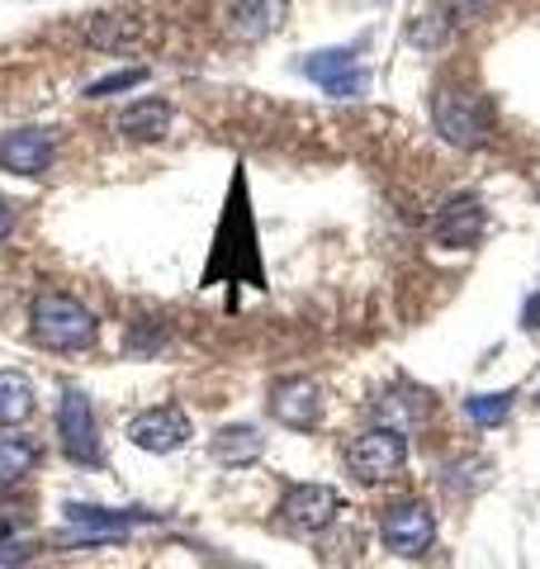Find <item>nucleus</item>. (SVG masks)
Segmentation results:
<instances>
[{"label": "nucleus", "instance_id": "obj_21", "mask_svg": "<svg viewBox=\"0 0 540 569\" xmlns=\"http://www.w3.org/2000/svg\"><path fill=\"white\" fill-rule=\"evenodd\" d=\"M142 81H148V67H123V71H110V77L90 81V86H86V96H90V100L119 96V91H133V86H142Z\"/></svg>", "mask_w": 540, "mask_h": 569}, {"label": "nucleus", "instance_id": "obj_12", "mask_svg": "<svg viewBox=\"0 0 540 569\" xmlns=\"http://www.w3.org/2000/svg\"><path fill=\"white\" fill-rule=\"evenodd\" d=\"M303 71H309V81H318L328 96L337 100H356L360 91H366V71L356 67L351 48H328V52H313L309 62H303Z\"/></svg>", "mask_w": 540, "mask_h": 569}, {"label": "nucleus", "instance_id": "obj_3", "mask_svg": "<svg viewBox=\"0 0 540 569\" xmlns=\"http://www.w3.org/2000/svg\"><path fill=\"white\" fill-rule=\"evenodd\" d=\"M29 332L39 337L48 351H81V347L96 342L100 323H96V313H90L81 299L48 290V295H39L29 305Z\"/></svg>", "mask_w": 540, "mask_h": 569}, {"label": "nucleus", "instance_id": "obj_23", "mask_svg": "<svg viewBox=\"0 0 540 569\" xmlns=\"http://www.w3.org/2000/svg\"><path fill=\"white\" fill-rule=\"evenodd\" d=\"M10 233H14V209H10L6 194H0V242H6Z\"/></svg>", "mask_w": 540, "mask_h": 569}, {"label": "nucleus", "instance_id": "obj_20", "mask_svg": "<svg viewBox=\"0 0 540 569\" xmlns=\"http://www.w3.org/2000/svg\"><path fill=\"white\" fill-rule=\"evenodd\" d=\"M508 408H512V395H470L464 399V413H470V422H479V427H498L508 418Z\"/></svg>", "mask_w": 540, "mask_h": 569}, {"label": "nucleus", "instance_id": "obj_4", "mask_svg": "<svg viewBox=\"0 0 540 569\" xmlns=\"http://www.w3.org/2000/svg\"><path fill=\"white\" fill-rule=\"evenodd\" d=\"M403 460H408V437L389 432V427H370L347 447V470L360 485H384V479L403 470Z\"/></svg>", "mask_w": 540, "mask_h": 569}, {"label": "nucleus", "instance_id": "obj_5", "mask_svg": "<svg viewBox=\"0 0 540 569\" xmlns=\"http://www.w3.org/2000/svg\"><path fill=\"white\" fill-rule=\"evenodd\" d=\"M58 447L67 460L77 466H96L100 460V422H96V403L81 389H67L58 403Z\"/></svg>", "mask_w": 540, "mask_h": 569}, {"label": "nucleus", "instance_id": "obj_2", "mask_svg": "<svg viewBox=\"0 0 540 569\" xmlns=\"http://www.w3.org/2000/svg\"><path fill=\"white\" fill-rule=\"evenodd\" d=\"M431 123L450 148L470 152L493 138V100L470 91V86H437L431 96Z\"/></svg>", "mask_w": 540, "mask_h": 569}, {"label": "nucleus", "instance_id": "obj_11", "mask_svg": "<svg viewBox=\"0 0 540 569\" xmlns=\"http://www.w3.org/2000/svg\"><path fill=\"white\" fill-rule=\"evenodd\" d=\"M270 413H276L284 427H294V432H309V427H318L322 418V389L313 380H276L270 385Z\"/></svg>", "mask_w": 540, "mask_h": 569}, {"label": "nucleus", "instance_id": "obj_1", "mask_svg": "<svg viewBox=\"0 0 540 569\" xmlns=\"http://www.w3.org/2000/svg\"><path fill=\"white\" fill-rule=\"evenodd\" d=\"M213 280L261 284V252H257V228H251V204L242 200V176L228 190L219 238H213V252H209V266H204V284H213Z\"/></svg>", "mask_w": 540, "mask_h": 569}, {"label": "nucleus", "instance_id": "obj_19", "mask_svg": "<svg viewBox=\"0 0 540 569\" xmlns=\"http://www.w3.org/2000/svg\"><path fill=\"white\" fill-rule=\"evenodd\" d=\"M86 39L96 43L100 52H123V48H133L138 24L123 20V14H100L96 24H86Z\"/></svg>", "mask_w": 540, "mask_h": 569}, {"label": "nucleus", "instance_id": "obj_6", "mask_svg": "<svg viewBox=\"0 0 540 569\" xmlns=\"http://www.w3.org/2000/svg\"><path fill=\"white\" fill-rule=\"evenodd\" d=\"M380 537L393 556H422V550L437 541V518H431L427 503H418V498H399V503L384 508Z\"/></svg>", "mask_w": 540, "mask_h": 569}, {"label": "nucleus", "instance_id": "obj_16", "mask_svg": "<svg viewBox=\"0 0 540 569\" xmlns=\"http://www.w3.org/2000/svg\"><path fill=\"white\" fill-rule=\"evenodd\" d=\"M213 460L219 466H247V460H257L261 451H266V437L257 432V427H247V422H238V427H223L219 437H213Z\"/></svg>", "mask_w": 540, "mask_h": 569}, {"label": "nucleus", "instance_id": "obj_13", "mask_svg": "<svg viewBox=\"0 0 540 569\" xmlns=\"http://www.w3.org/2000/svg\"><path fill=\"white\" fill-rule=\"evenodd\" d=\"M284 14H290V0H232L228 29H232V39L257 43L284 24Z\"/></svg>", "mask_w": 540, "mask_h": 569}, {"label": "nucleus", "instance_id": "obj_10", "mask_svg": "<svg viewBox=\"0 0 540 569\" xmlns=\"http://www.w3.org/2000/svg\"><path fill=\"white\" fill-rule=\"evenodd\" d=\"M337 512H341V493L332 485H294V489H284V503H280V518L294 531L332 527Z\"/></svg>", "mask_w": 540, "mask_h": 569}, {"label": "nucleus", "instance_id": "obj_7", "mask_svg": "<svg viewBox=\"0 0 540 569\" xmlns=\"http://www.w3.org/2000/svg\"><path fill=\"white\" fill-rule=\"evenodd\" d=\"M129 441L152 456H171L190 441V418L186 408L176 403H157V408H142V413L129 422Z\"/></svg>", "mask_w": 540, "mask_h": 569}, {"label": "nucleus", "instance_id": "obj_22", "mask_svg": "<svg viewBox=\"0 0 540 569\" xmlns=\"http://www.w3.org/2000/svg\"><path fill=\"white\" fill-rule=\"evenodd\" d=\"M29 541H0V569H20L29 560Z\"/></svg>", "mask_w": 540, "mask_h": 569}, {"label": "nucleus", "instance_id": "obj_8", "mask_svg": "<svg viewBox=\"0 0 540 569\" xmlns=\"http://www.w3.org/2000/svg\"><path fill=\"white\" fill-rule=\"evenodd\" d=\"M483 228H489V209H483L479 194H456V200H446L437 209V219H431V238H437L441 247L464 252V247H474L483 238Z\"/></svg>", "mask_w": 540, "mask_h": 569}, {"label": "nucleus", "instance_id": "obj_25", "mask_svg": "<svg viewBox=\"0 0 540 569\" xmlns=\"http://www.w3.org/2000/svg\"><path fill=\"white\" fill-rule=\"evenodd\" d=\"M536 399H540V395H536Z\"/></svg>", "mask_w": 540, "mask_h": 569}, {"label": "nucleus", "instance_id": "obj_15", "mask_svg": "<svg viewBox=\"0 0 540 569\" xmlns=\"http://www.w3.org/2000/svg\"><path fill=\"white\" fill-rule=\"evenodd\" d=\"M119 133L129 138V142H157V138H167L171 133V104L157 100V96L129 104V110L119 114Z\"/></svg>", "mask_w": 540, "mask_h": 569}, {"label": "nucleus", "instance_id": "obj_9", "mask_svg": "<svg viewBox=\"0 0 540 569\" xmlns=\"http://www.w3.org/2000/svg\"><path fill=\"white\" fill-rule=\"evenodd\" d=\"M52 152H58L52 129H10V133H0V171H10V176H43L52 167Z\"/></svg>", "mask_w": 540, "mask_h": 569}, {"label": "nucleus", "instance_id": "obj_17", "mask_svg": "<svg viewBox=\"0 0 540 569\" xmlns=\"http://www.w3.org/2000/svg\"><path fill=\"white\" fill-rule=\"evenodd\" d=\"M39 441L33 437H0V485H14V479H24L39 470Z\"/></svg>", "mask_w": 540, "mask_h": 569}, {"label": "nucleus", "instance_id": "obj_14", "mask_svg": "<svg viewBox=\"0 0 540 569\" xmlns=\"http://www.w3.org/2000/svg\"><path fill=\"white\" fill-rule=\"evenodd\" d=\"M431 408H437V399H427L422 389H412V385H399L374 403V418H380L389 432H408V427H422L431 418Z\"/></svg>", "mask_w": 540, "mask_h": 569}, {"label": "nucleus", "instance_id": "obj_24", "mask_svg": "<svg viewBox=\"0 0 540 569\" xmlns=\"http://www.w3.org/2000/svg\"><path fill=\"white\" fill-rule=\"evenodd\" d=\"M521 323H527L531 332L540 328V295H536V299H531V305H527V313H521Z\"/></svg>", "mask_w": 540, "mask_h": 569}, {"label": "nucleus", "instance_id": "obj_18", "mask_svg": "<svg viewBox=\"0 0 540 569\" xmlns=\"http://www.w3.org/2000/svg\"><path fill=\"white\" fill-rule=\"evenodd\" d=\"M33 413V385L20 370H0V427H14Z\"/></svg>", "mask_w": 540, "mask_h": 569}]
</instances>
